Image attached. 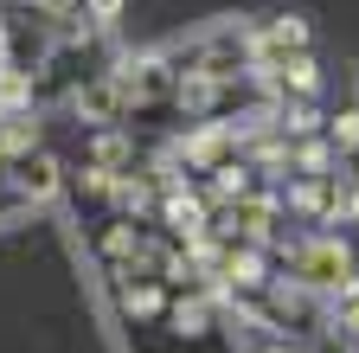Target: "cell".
<instances>
[{
	"instance_id": "cell-3",
	"label": "cell",
	"mask_w": 359,
	"mask_h": 353,
	"mask_svg": "<svg viewBox=\"0 0 359 353\" xmlns=\"http://www.w3.org/2000/svg\"><path fill=\"white\" fill-rule=\"evenodd\" d=\"M334 142H340V148H359V116H340V122H334Z\"/></svg>"
},
{
	"instance_id": "cell-4",
	"label": "cell",
	"mask_w": 359,
	"mask_h": 353,
	"mask_svg": "<svg viewBox=\"0 0 359 353\" xmlns=\"http://www.w3.org/2000/svg\"><path fill=\"white\" fill-rule=\"evenodd\" d=\"M128 308H135V315H154L161 295H154V289H128Z\"/></svg>"
},
{
	"instance_id": "cell-2",
	"label": "cell",
	"mask_w": 359,
	"mask_h": 353,
	"mask_svg": "<svg viewBox=\"0 0 359 353\" xmlns=\"http://www.w3.org/2000/svg\"><path fill=\"white\" fill-rule=\"evenodd\" d=\"M52 180H58V167L45 161V154L20 161V193H26V199H45V193H52Z\"/></svg>"
},
{
	"instance_id": "cell-1",
	"label": "cell",
	"mask_w": 359,
	"mask_h": 353,
	"mask_svg": "<svg viewBox=\"0 0 359 353\" xmlns=\"http://www.w3.org/2000/svg\"><path fill=\"white\" fill-rule=\"evenodd\" d=\"M346 270H353V257H346V251H340L334 238H321V244H308V251L295 257V277H302L308 289H346V283H353Z\"/></svg>"
}]
</instances>
